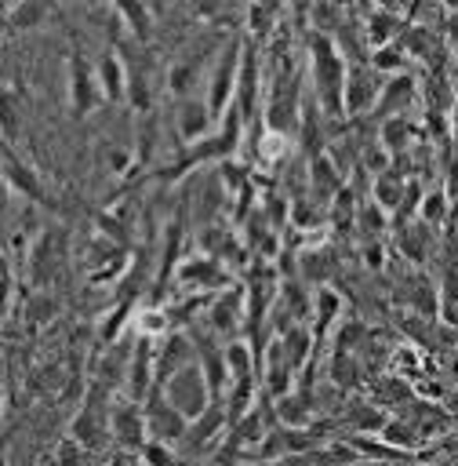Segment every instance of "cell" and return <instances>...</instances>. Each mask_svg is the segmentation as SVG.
I'll use <instances>...</instances> for the list:
<instances>
[{
  "instance_id": "cell-2",
  "label": "cell",
  "mask_w": 458,
  "mask_h": 466,
  "mask_svg": "<svg viewBox=\"0 0 458 466\" xmlns=\"http://www.w3.org/2000/svg\"><path fill=\"white\" fill-rule=\"evenodd\" d=\"M240 62H244V40L233 36V40L222 44V51H218V58H214V66H211V73H207V98H204V102H207L214 124H218V120L233 109V102H236Z\"/></svg>"
},
{
  "instance_id": "cell-20",
  "label": "cell",
  "mask_w": 458,
  "mask_h": 466,
  "mask_svg": "<svg viewBox=\"0 0 458 466\" xmlns=\"http://www.w3.org/2000/svg\"><path fill=\"white\" fill-rule=\"evenodd\" d=\"M414 98H418V80H414L411 73L389 76V80H382V95H378L374 113H378L382 120H389V116H407V109L414 106Z\"/></svg>"
},
{
  "instance_id": "cell-43",
  "label": "cell",
  "mask_w": 458,
  "mask_h": 466,
  "mask_svg": "<svg viewBox=\"0 0 458 466\" xmlns=\"http://www.w3.org/2000/svg\"><path fill=\"white\" fill-rule=\"evenodd\" d=\"M142 466H182V459L174 455V448H167V444H156V441H149L145 448H142Z\"/></svg>"
},
{
  "instance_id": "cell-34",
  "label": "cell",
  "mask_w": 458,
  "mask_h": 466,
  "mask_svg": "<svg viewBox=\"0 0 458 466\" xmlns=\"http://www.w3.org/2000/svg\"><path fill=\"white\" fill-rule=\"evenodd\" d=\"M345 415H349L353 433H371V437H378L385 430V422L393 419V415H385L382 404H353Z\"/></svg>"
},
{
  "instance_id": "cell-25",
  "label": "cell",
  "mask_w": 458,
  "mask_h": 466,
  "mask_svg": "<svg viewBox=\"0 0 458 466\" xmlns=\"http://www.w3.org/2000/svg\"><path fill=\"white\" fill-rule=\"evenodd\" d=\"M327 379L338 393H349L363 382V364H360V353L353 350H331L327 357Z\"/></svg>"
},
{
  "instance_id": "cell-8",
  "label": "cell",
  "mask_w": 458,
  "mask_h": 466,
  "mask_svg": "<svg viewBox=\"0 0 458 466\" xmlns=\"http://www.w3.org/2000/svg\"><path fill=\"white\" fill-rule=\"evenodd\" d=\"M142 411H145V426H149V441L156 444H167V448H178L185 444L189 437V419L164 397L160 386H153V393L142 400Z\"/></svg>"
},
{
  "instance_id": "cell-5",
  "label": "cell",
  "mask_w": 458,
  "mask_h": 466,
  "mask_svg": "<svg viewBox=\"0 0 458 466\" xmlns=\"http://www.w3.org/2000/svg\"><path fill=\"white\" fill-rule=\"evenodd\" d=\"M65 95H69V109H73V116H91L95 109L105 106V95H102V87H98V73H95V66L87 62V55H84L80 44H73V51H69Z\"/></svg>"
},
{
  "instance_id": "cell-30",
  "label": "cell",
  "mask_w": 458,
  "mask_h": 466,
  "mask_svg": "<svg viewBox=\"0 0 458 466\" xmlns=\"http://www.w3.org/2000/svg\"><path fill=\"white\" fill-rule=\"evenodd\" d=\"M414 135H418V127L411 124V116H389V120L378 124V146L385 153H393V157H396V149L403 153Z\"/></svg>"
},
{
  "instance_id": "cell-12",
  "label": "cell",
  "mask_w": 458,
  "mask_h": 466,
  "mask_svg": "<svg viewBox=\"0 0 458 466\" xmlns=\"http://www.w3.org/2000/svg\"><path fill=\"white\" fill-rule=\"evenodd\" d=\"M298 371L291 368V360L284 357V346L280 339H269L265 350H262V393L269 400H284L287 393L298 390Z\"/></svg>"
},
{
  "instance_id": "cell-29",
  "label": "cell",
  "mask_w": 458,
  "mask_h": 466,
  "mask_svg": "<svg viewBox=\"0 0 458 466\" xmlns=\"http://www.w3.org/2000/svg\"><path fill=\"white\" fill-rule=\"evenodd\" d=\"M244 15H247V25H244L247 29V40L265 44L273 36V29H280L276 22H280L284 11H280V4H251Z\"/></svg>"
},
{
  "instance_id": "cell-39",
  "label": "cell",
  "mask_w": 458,
  "mask_h": 466,
  "mask_svg": "<svg viewBox=\"0 0 458 466\" xmlns=\"http://www.w3.org/2000/svg\"><path fill=\"white\" fill-rule=\"evenodd\" d=\"M127 106H131L134 113H142V116H149V109H153L149 80H145V73H138V69L127 73Z\"/></svg>"
},
{
  "instance_id": "cell-6",
  "label": "cell",
  "mask_w": 458,
  "mask_h": 466,
  "mask_svg": "<svg viewBox=\"0 0 458 466\" xmlns=\"http://www.w3.org/2000/svg\"><path fill=\"white\" fill-rule=\"evenodd\" d=\"M174 288H182L185 295H218V291H225V288H233V273H229V266H222L218 258H211V255H189V258H182L178 262V269H174Z\"/></svg>"
},
{
  "instance_id": "cell-36",
  "label": "cell",
  "mask_w": 458,
  "mask_h": 466,
  "mask_svg": "<svg viewBox=\"0 0 458 466\" xmlns=\"http://www.w3.org/2000/svg\"><path fill=\"white\" fill-rule=\"evenodd\" d=\"M291 229H298V233H313V226H320L324 229V222H327V215H324V208L320 204H313L309 197H291Z\"/></svg>"
},
{
  "instance_id": "cell-27",
  "label": "cell",
  "mask_w": 458,
  "mask_h": 466,
  "mask_svg": "<svg viewBox=\"0 0 458 466\" xmlns=\"http://www.w3.org/2000/svg\"><path fill=\"white\" fill-rule=\"evenodd\" d=\"M440 291V324H458V255L443 258V273L436 280Z\"/></svg>"
},
{
  "instance_id": "cell-37",
  "label": "cell",
  "mask_w": 458,
  "mask_h": 466,
  "mask_svg": "<svg viewBox=\"0 0 458 466\" xmlns=\"http://www.w3.org/2000/svg\"><path fill=\"white\" fill-rule=\"evenodd\" d=\"M196 76H200V62H174V66L167 69V91L174 95V102L193 98Z\"/></svg>"
},
{
  "instance_id": "cell-11",
  "label": "cell",
  "mask_w": 458,
  "mask_h": 466,
  "mask_svg": "<svg viewBox=\"0 0 458 466\" xmlns=\"http://www.w3.org/2000/svg\"><path fill=\"white\" fill-rule=\"evenodd\" d=\"M345 186H349V178H345V171L334 164L331 153H320V157L305 160V189H309L313 204H320V208L334 204V197H338Z\"/></svg>"
},
{
  "instance_id": "cell-3",
  "label": "cell",
  "mask_w": 458,
  "mask_h": 466,
  "mask_svg": "<svg viewBox=\"0 0 458 466\" xmlns=\"http://www.w3.org/2000/svg\"><path fill=\"white\" fill-rule=\"evenodd\" d=\"M109 415H113V393H105V386L95 382V386L87 390V397H84L76 419H73V433H69V437H76L87 451H102L105 441L113 437Z\"/></svg>"
},
{
  "instance_id": "cell-28",
  "label": "cell",
  "mask_w": 458,
  "mask_h": 466,
  "mask_svg": "<svg viewBox=\"0 0 458 466\" xmlns=\"http://www.w3.org/2000/svg\"><path fill=\"white\" fill-rule=\"evenodd\" d=\"M47 15H51V7L40 4V0H15V4L4 7V22H7L11 33H18V29H22V33H25V29H36Z\"/></svg>"
},
{
  "instance_id": "cell-47",
  "label": "cell",
  "mask_w": 458,
  "mask_h": 466,
  "mask_svg": "<svg viewBox=\"0 0 458 466\" xmlns=\"http://www.w3.org/2000/svg\"><path fill=\"white\" fill-rule=\"evenodd\" d=\"M105 466H131V462H127V455H124V451H120V455H113V459H109V462H105Z\"/></svg>"
},
{
  "instance_id": "cell-21",
  "label": "cell",
  "mask_w": 458,
  "mask_h": 466,
  "mask_svg": "<svg viewBox=\"0 0 458 466\" xmlns=\"http://www.w3.org/2000/svg\"><path fill=\"white\" fill-rule=\"evenodd\" d=\"M229 430V419H225V400H214L196 422H189V437H185V448L189 451H207L222 433Z\"/></svg>"
},
{
  "instance_id": "cell-22",
  "label": "cell",
  "mask_w": 458,
  "mask_h": 466,
  "mask_svg": "<svg viewBox=\"0 0 458 466\" xmlns=\"http://www.w3.org/2000/svg\"><path fill=\"white\" fill-rule=\"evenodd\" d=\"M403 18L396 15V11H389V7H367L363 11V40L371 44V51L374 47H385V44H393V40H400V33H403Z\"/></svg>"
},
{
  "instance_id": "cell-38",
  "label": "cell",
  "mask_w": 458,
  "mask_h": 466,
  "mask_svg": "<svg viewBox=\"0 0 458 466\" xmlns=\"http://www.w3.org/2000/svg\"><path fill=\"white\" fill-rule=\"evenodd\" d=\"M356 226H360V233L363 237H371V240H378L382 233H385V226H389V211H382L371 197L367 200H360V211H356Z\"/></svg>"
},
{
  "instance_id": "cell-32",
  "label": "cell",
  "mask_w": 458,
  "mask_h": 466,
  "mask_svg": "<svg viewBox=\"0 0 458 466\" xmlns=\"http://www.w3.org/2000/svg\"><path fill=\"white\" fill-rule=\"evenodd\" d=\"M418 218H422L429 229H443V226L451 222V193H447L443 186L425 189L422 208H418Z\"/></svg>"
},
{
  "instance_id": "cell-33",
  "label": "cell",
  "mask_w": 458,
  "mask_h": 466,
  "mask_svg": "<svg viewBox=\"0 0 458 466\" xmlns=\"http://www.w3.org/2000/svg\"><path fill=\"white\" fill-rule=\"evenodd\" d=\"M113 15L124 22V29H127L134 40L145 44V40L153 36V15H156L153 7H145V4H116Z\"/></svg>"
},
{
  "instance_id": "cell-26",
  "label": "cell",
  "mask_w": 458,
  "mask_h": 466,
  "mask_svg": "<svg viewBox=\"0 0 458 466\" xmlns=\"http://www.w3.org/2000/svg\"><path fill=\"white\" fill-rule=\"evenodd\" d=\"M298 258H302V262H298V273H302L309 284L324 288V284L334 277V248H331V244L316 240V244H313V248H305Z\"/></svg>"
},
{
  "instance_id": "cell-4",
  "label": "cell",
  "mask_w": 458,
  "mask_h": 466,
  "mask_svg": "<svg viewBox=\"0 0 458 466\" xmlns=\"http://www.w3.org/2000/svg\"><path fill=\"white\" fill-rule=\"evenodd\" d=\"M156 386L164 390V397H167L189 422H196V419L214 404V393H211V386H207V379H204V371H200L196 360L185 364L182 371H174L167 382H156Z\"/></svg>"
},
{
  "instance_id": "cell-1",
  "label": "cell",
  "mask_w": 458,
  "mask_h": 466,
  "mask_svg": "<svg viewBox=\"0 0 458 466\" xmlns=\"http://www.w3.org/2000/svg\"><path fill=\"white\" fill-rule=\"evenodd\" d=\"M345 73H349V58L342 55L338 40L324 33H309V84L324 120L345 116Z\"/></svg>"
},
{
  "instance_id": "cell-40",
  "label": "cell",
  "mask_w": 458,
  "mask_h": 466,
  "mask_svg": "<svg viewBox=\"0 0 458 466\" xmlns=\"http://www.w3.org/2000/svg\"><path fill=\"white\" fill-rule=\"evenodd\" d=\"M291 138L287 135H280V131H265L262 135V146H258V160H265V164H284L287 157H291Z\"/></svg>"
},
{
  "instance_id": "cell-17",
  "label": "cell",
  "mask_w": 458,
  "mask_h": 466,
  "mask_svg": "<svg viewBox=\"0 0 458 466\" xmlns=\"http://www.w3.org/2000/svg\"><path fill=\"white\" fill-rule=\"evenodd\" d=\"M95 73H98V87H102V95H105L109 106L127 102V73L131 69H127V62L120 58V51L113 44L102 47V55L95 62Z\"/></svg>"
},
{
  "instance_id": "cell-15",
  "label": "cell",
  "mask_w": 458,
  "mask_h": 466,
  "mask_svg": "<svg viewBox=\"0 0 458 466\" xmlns=\"http://www.w3.org/2000/svg\"><path fill=\"white\" fill-rule=\"evenodd\" d=\"M4 182H7L11 193H18V197L29 200V204H44V200H47L44 178H40L36 167H33L25 157H18L11 146H4Z\"/></svg>"
},
{
  "instance_id": "cell-14",
  "label": "cell",
  "mask_w": 458,
  "mask_h": 466,
  "mask_svg": "<svg viewBox=\"0 0 458 466\" xmlns=\"http://www.w3.org/2000/svg\"><path fill=\"white\" fill-rule=\"evenodd\" d=\"M214 127H218V124H214V116H211V109H207L204 98L193 95V98L174 102V135H178L182 146H196V142H204Z\"/></svg>"
},
{
  "instance_id": "cell-31",
  "label": "cell",
  "mask_w": 458,
  "mask_h": 466,
  "mask_svg": "<svg viewBox=\"0 0 458 466\" xmlns=\"http://www.w3.org/2000/svg\"><path fill=\"white\" fill-rule=\"evenodd\" d=\"M407 51H403V44L400 40H393V44H385V47H374V51H367V66L374 69V73H382L385 80L389 76H400V73H407Z\"/></svg>"
},
{
  "instance_id": "cell-13",
  "label": "cell",
  "mask_w": 458,
  "mask_h": 466,
  "mask_svg": "<svg viewBox=\"0 0 458 466\" xmlns=\"http://www.w3.org/2000/svg\"><path fill=\"white\" fill-rule=\"evenodd\" d=\"M378 95H382V84H378V73L367 66V58L349 62V73H345V116H360V113L374 109Z\"/></svg>"
},
{
  "instance_id": "cell-44",
  "label": "cell",
  "mask_w": 458,
  "mask_h": 466,
  "mask_svg": "<svg viewBox=\"0 0 458 466\" xmlns=\"http://www.w3.org/2000/svg\"><path fill=\"white\" fill-rule=\"evenodd\" d=\"M382 258H385V251H382V240H371V244L363 248V262H367L371 269H382V266H385Z\"/></svg>"
},
{
  "instance_id": "cell-35",
  "label": "cell",
  "mask_w": 458,
  "mask_h": 466,
  "mask_svg": "<svg viewBox=\"0 0 458 466\" xmlns=\"http://www.w3.org/2000/svg\"><path fill=\"white\" fill-rule=\"evenodd\" d=\"M378 437H382L385 444H393L396 451H403V455H411V451L418 448V441H422V433H418V426H414L411 419H389Z\"/></svg>"
},
{
  "instance_id": "cell-19",
  "label": "cell",
  "mask_w": 458,
  "mask_h": 466,
  "mask_svg": "<svg viewBox=\"0 0 458 466\" xmlns=\"http://www.w3.org/2000/svg\"><path fill=\"white\" fill-rule=\"evenodd\" d=\"M342 313H345V302H342V295L331 284L313 288V313H309V320H313V342H316V350L327 342L331 328L342 324Z\"/></svg>"
},
{
  "instance_id": "cell-16",
  "label": "cell",
  "mask_w": 458,
  "mask_h": 466,
  "mask_svg": "<svg viewBox=\"0 0 458 466\" xmlns=\"http://www.w3.org/2000/svg\"><path fill=\"white\" fill-rule=\"evenodd\" d=\"M196 360V346L189 331H171L156 342V382H167L174 371Z\"/></svg>"
},
{
  "instance_id": "cell-9",
  "label": "cell",
  "mask_w": 458,
  "mask_h": 466,
  "mask_svg": "<svg viewBox=\"0 0 458 466\" xmlns=\"http://www.w3.org/2000/svg\"><path fill=\"white\" fill-rule=\"evenodd\" d=\"M109 430H113V444H116L124 455H142V448L149 444V426H145V411H142L138 400L113 397Z\"/></svg>"
},
{
  "instance_id": "cell-45",
  "label": "cell",
  "mask_w": 458,
  "mask_h": 466,
  "mask_svg": "<svg viewBox=\"0 0 458 466\" xmlns=\"http://www.w3.org/2000/svg\"><path fill=\"white\" fill-rule=\"evenodd\" d=\"M443 29H447V40L458 47V7H447V22H443Z\"/></svg>"
},
{
  "instance_id": "cell-42",
  "label": "cell",
  "mask_w": 458,
  "mask_h": 466,
  "mask_svg": "<svg viewBox=\"0 0 458 466\" xmlns=\"http://www.w3.org/2000/svg\"><path fill=\"white\" fill-rule=\"evenodd\" d=\"M55 462L58 466H87V448L76 437H62L55 448Z\"/></svg>"
},
{
  "instance_id": "cell-41",
  "label": "cell",
  "mask_w": 458,
  "mask_h": 466,
  "mask_svg": "<svg viewBox=\"0 0 458 466\" xmlns=\"http://www.w3.org/2000/svg\"><path fill=\"white\" fill-rule=\"evenodd\" d=\"M363 339H367L363 320L349 317V320H342V324L334 328V346H331V350H353V353H356V346H360Z\"/></svg>"
},
{
  "instance_id": "cell-46",
  "label": "cell",
  "mask_w": 458,
  "mask_h": 466,
  "mask_svg": "<svg viewBox=\"0 0 458 466\" xmlns=\"http://www.w3.org/2000/svg\"><path fill=\"white\" fill-rule=\"evenodd\" d=\"M451 127H454V135H458V95H454V106H451Z\"/></svg>"
},
{
  "instance_id": "cell-7",
  "label": "cell",
  "mask_w": 458,
  "mask_h": 466,
  "mask_svg": "<svg viewBox=\"0 0 458 466\" xmlns=\"http://www.w3.org/2000/svg\"><path fill=\"white\" fill-rule=\"evenodd\" d=\"M207 331L218 335L222 342L244 339L247 331V288L244 284L225 288L207 302Z\"/></svg>"
},
{
  "instance_id": "cell-24",
  "label": "cell",
  "mask_w": 458,
  "mask_h": 466,
  "mask_svg": "<svg viewBox=\"0 0 458 466\" xmlns=\"http://www.w3.org/2000/svg\"><path fill=\"white\" fill-rule=\"evenodd\" d=\"M403 193H407V175L396 171V167H389L385 175H374V178H371V193H367V197H371L382 211L400 215V208H403Z\"/></svg>"
},
{
  "instance_id": "cell-10",
  "label": "cell",
  "mask_w": 458,
  "mask_h": 466,
  "mask_svg": "<svg viewBox=\"0 0 458 466\" xmlns=\"http://www.w3.org/2000/svg\"><path fill=\"white\" fill-rule=\"evenodd\" d=\"M262 102V44L244 40V62H240V80H236V109L244 120L258 116Z\"/></svg>"
},
{
  "instance_id": "cell-18",
  "label": "cell",
  "mask_w": 458,
  "mask_h": 466,
  "mask_svg": "<svg viewBox=\"0 0 458 466\" xmlns=\"http://www.w3.org/2000/svg\"><path fill=\"white\" fill-rule=\"evenodd\" d=\"M25 262H29V280L36 288H47L51 277H55V266L62 262V237H58V229H44L36 237V244L29 248Z\"/></svg>"
},
{
  "instance_id": "cell-23",
  "label": "cell",
  "mask_w": 458,
  "mask_h": 466,
  "mask_svg": "<svg viewBox=\"0 0 458 466\" xmlns=\"http://www.w3.org/2000/svg\"><path fill=\"white\" fill-rule=\"evenodd\" d=\"M393 244H396V251H400L407 262L422 266V262L429 258V248H433V229H429L422 218H407V222H400Z\"/></svg>"
}]
</instances>
